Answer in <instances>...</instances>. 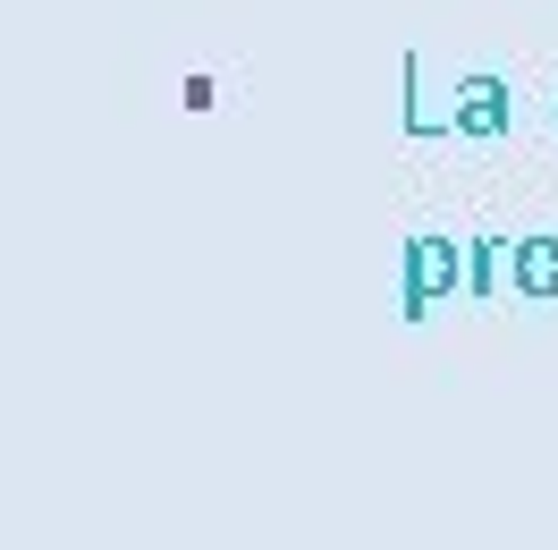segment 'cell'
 <instances>
[{
  "label": "cell",
  "instance_id": "4",
  "mask_svg": "<svg viewBox=\"0 0 558 550\" xmlns=\"http://www.w3.org/2000/svg\"><path fill=\"white\" fill-rule=\"evenodd\" d=\"M508 246H517V238H465V297H499Z\"/></svg>",
  "mask_w": 558,
  "mask_h": 550
},
{
  "label": "cell",
  "instance_id": "5",
  "mask_svg": "<svg viewBox=\"0 0 558 550\" xmlns=\"http://www.w3.org/2000/svg\"><path fill=\"white\" fill-rule=\"evenodd\" d=\"M407 136H432V119H423V69L407 60Z\"/></svg>",
  "mask_w": 558,
  "mask_h": 550
},
{
  "label": "cell",
  "instance_id": "1",
  "mask_svg": "<svg viewBox=\"0 0 558 550\" xmlns=\"http://www.w3.org/2000/svg\"><path fill=\"white\" fill-rule=\"evenodd\" d=\"M440 297H465V238H407L398 246V313L423 322Z\"/></svg>",
  "mask_w": 558,
  "mask_h": 550
},
{
  "label": "cell",
  "instance_id": "6",
  "mask_svg": "<svg viewBox=\"0 0 558 550\" xmlns=\"http://www.w3.org/2000/svg\"><path fill=\"white\" fill-rule=\"evenodd\" d=\"M178 103H186V110H211V103H220V85H211V76H186V85H178Z\"/></svg>",
  "mask_w": 558,
  "mask_h": 550
},
{
  "label": "cell",
  "instance_id": "2",
  "mask_svg": "<svg viewBox=\"0 0 558 550\" xmlns=\"http://www.w3.org/2000/svg\"><path fill=\"white\" fill-rule=\"evenodd\" d=\"M508 128H517V94H508L490 69H465L449 85V136L490 144V136H508Z\"/></svg>",
  "mask_w": 558,
  "mask_h": 550
},
{
  "label": "cell",
  "instance_id": "3",
  "mask_svg": "<svg viewBox=\"0 0 558 550\" xmlns=\"http://www.w3.org/2000/svg\"><path fill=\"white\" fill-rule=\"evenodd\" d=\"M508 288H517V297H558V238L550 229H524V238L508 246Z\"/></svg>",
  "mask_w": 558,
  "mask_h": 550
}]
</instances>
